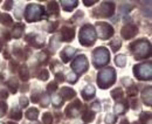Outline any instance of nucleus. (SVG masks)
<instances>
[{
    "label": "nucleus",
    "mask_w": 152,
    "mask_h": 124,
    "mask_svg": "<svg viewBox=\"0 0 152 124\" xmlns=\"http://www.w3.org/2000/svg\"><path fill=\"white\" fill-rule=\"evenodd\" d=\"M96 37H100L103 40H108L113 35V28L107 22H96Z\"/></svg>",
    "instance_id": "obj_8"
},
{
    "label": "nucleus",
    "mask_w": 152,
    "mask_h": 124,
    "mask_svg": "<svg viewBox=\"0 0 152 124\" xmlns=\"http://www.w3.org/2000/svg\"><path fill=\"white\" fill-rule=\"evenodd\" d=\"M40 102H41V105L43 107V108H46V107H48L49 105V103H50V96H49V94L48 92H43V94H41L40 95Z\"/></svg>",
    "instance_id": "obj_27"
},
{
    "label": "nucleus",
    "mask_w": 152,
    "mask_h": 124,
    "mask_svg": "<svg viewBox=\"0 0 152 124\" xmlns=\"http://www.w3.org/2000/svg\"><path fill=\"white\" fill-rule=\"evenodd\" d=\"M17 68H18V62H15L14 60H11V62H10V69H11V72H15L17 70Z\"/></svg>",
    "instance_id": "obj_43"
},
{
    "label": "nucleus",
    "mask_w": 152,
    "mask_h": 124,
    "mask_svg": "<svg viewBox=\"0 0 152 124\" xmlns=\"http://www.w3.org/2000/svg\"><path fill=\"white\" fill-rule=\"evenodd\" d=\"M75 38V30L70 27H63L61 30V40L63 42H69Z\"/></svg>",
    "instance_id": "obj_13"
},
{
    "label": "nucleus",
    "mask_w": 152,
    "mask_h": 124,
    "mask_svg": "<svg viewBox=\"0 0 152 124\" xmlns=\"http://www.w3.org/2000/svg\"><path fill=\"white\" fill-rule=\"evenodd\" d=\"M96 32L91 25H84L80 30V43L82 46L89 47L96 42Z\"/></svg>",
    "instance_id": "obj_3"
},
{
    "label": "nucleus",
    "mask_w": 152,
    "mask_h": 124,
    "mask_svg": "<svg viewBox=\"0 0 152 124\" xmlns=\"http://www.w3.org/2000/svg\"><path fill=\"white\" fill-rule=\"evenodd\" d=\"M38 79L41 81H47L49 79V73L47 69H40V72L38 73Z\"/></svg>",
    "instance_id": "obj_32"
},
{
    "label": "nucleus",
    "mask_w": 152,
    "mask_h": 124,
    "mask_svg": "<svg viewBox=\"0 0 152 124\" xmlns=\"http://www.w3.org/2000/svg\"><path fill=\"white\" fill-rule=\"evenodd\" d=\"M129 109L128 103L127 102H118L115 107H113V111L116 115H122V114H125V111Z\"/></svg>",
    "instance_id": "obj_19"
},
{
    "label": "nucleus",
    "mask_w": 152,
    "mask_h": 124,
    "mask_svg": "<svg viewBox=\"0 0 152 124\" xmlns=\"http://www.w3.org/2000/svg\"><path fill=\"white\" fill-rule=\"evenodd\" d=\"M115 8H116V5L115 3L112 1H104L101 4L100 8L97 10L100 13V17H103V18H109L111 17L113 13H115Z\"/></svg>",
    "instance_id": "obj_9"
},
{
    "label": "nucleus",
    "mask_w": 152,
    "mask_h": 124,
    "mask_svg": "<svg viewBox=\"0 0 152 124\" xmlns=\"http://www.w3.org/2000/svg\"><path fill=\"white\" fill-rule=\"evenodd\" d=\"M82 119H83V122H85V123H91L94 119H95V112L93 111V110H85L84 112H83V116H82Z\"/></svg>",
    "instance_id": "obj_25"
},
{
    "label": "nucleus",
    "mask_w": 152,
    "mask_h": 124,
    "mask_svg": "<svg viewBox=\"0 0 152 124\" xmlns=\"http://www.w3.org/2000/svg\"><path fill=\"white\" fill-rule=\"evenodd\" d=\"M91 109L95 110V111H101V103L100 102H94L93 104H91Z\"/></svg>",
    "instance_id": "obj_45"
},
{
    "label": "nucleus",
    "mask_w": 152,
    "mask_h": 124,
    "mask_svg": "<svg viewBox=\"0 0 152 124\" xmlns=\"http://www.w3.org/2000/svg\"><path fill=\"white\" fill-rule=\"evenodd\" d=\"M8 96V92L6 90H0V97L1 99H7Z\"/></svg>",
    "instance_id": "obj_50"
},
{
    "label": "nucleus",
    "mask_w": 152,
    "mask_h": 124,
    "mask_svg": "<svg viewBox=\"0 0 152 124\" xmlns=\"http://www.w3.org/2000/svg\"><path fill=\"white\" fill-rule=\"evenodd\" d=\"M7 124H17V123H15V122H8Z\"/></svg>",
    "instance_id": "obj_54"
},
{
    "label": "nucleus",
    "mask_w": 152,
    "mask_h": 124,
    "mask_svg": "<svg viewBox=\"0 0 152 124\" xmlns=\"http://www.w3.org/2000/svg\"><path fill=\"white\" fill-rule=\"evenodd\" d=\"M82 97L85 100V101H89V100H91L94 96H95V94H96V90H95V88L93 87V85H87L83 90H82Z\"/></svg>",
    "instance_id": "obj_17"
},
{
    "label": "nucleus",
    "mask_w": 152,
    "mask_h": 124,
    "mask_svg": "<svg viewBox=\"0 0 152 124\" xmlns=\"http://www.w3.org/2000/svg\"><path fill=\"white\" fill-rule=\"evenodd\" d=\"M23 32H25V25L18 23V25H15V27H14L13 30H12V35H13V38H15V39H19V38L22 37Z\"/></svg>",
    "instance_id": "obj_20"
},
{
    "label": "nucleus",
    "mask_w": 152,
    "mask_h": 124,
    "mask_svg": "<svg viewBox=\"0 0 152 124\" xmlns=\"http://www.w3.org/2000/svg\"><path fill=\"white\" fill-rule=\"evenodd\" d=\"M75 53H76V49H75V48L69 47V46H68V47H65L63 50L61 52V59H62V61L65 62V63H67V62L70 61L72 56H73Z\"/></svg>",
    "instance_id": "obj_15"
},
{
    "label": "nucleus",
    "mask_w": 152,
    "mask_h": 124,
    "mask_svg": "<svg viewBox=\"0 0 152 124\" xmlns=\"http://www.w3.org/2000/svg\"><path fill=\"white\" fill-rule=\"evenodd\" d=\"M67 81L69 83H76L77 82V75L75 73H70L68 76H67Z\"/></svg>",
    "instance_id": "obj_40"
},
{
    "label": "nucleus",
    "mask_w": 152,
    "mask_h": 124,
    "mask_svg": "<svg viewBox=\"0 0 152 124\" xmlns=\"http://www.w3.org/2000/svg\"><path fill=\"white\" fill-rule=\"evenodd\" d=\"M7 112V104L4 101H0V117H4Z\"/></svg>",
    "instance_id": "obj_38"
},
{
    "label": "nucleus",
    "mask_w": 152,
    "mask_h": 124,
    "mask_svg": "<svg viewBox=\"0 0 152 124\" xmlns=\"http://www.w3.org/2000/svg\"><path fill=\"white\" fill-rule=\"evenodd\" d=\"M115 63H116L118 67H120V68L125 67V65H127V57H125V55H124V54H118V55H116V57H115Z\"/></svg>",
    "instance_id": "obj_24"
},
{
    "label": "nucleus",
    "mask_w": 152,
    "mask_h": 124,
    "mask_svg": "<svg viewBox=\"0 0 152 124\" xmlns=\"http://www.w3.org/2000/svg\"><path fill=\"white\" fill-rule=\"evenodd\" d=\"M81 108H82V103L81 101L78 100H75L72 104H69L67 108H66V115L68 117H77L80 111H81Z\"/></svg>",
    "instance_id": "obj_11"
},
{
    "label": "nucleus",
    "mask_w": 152,
    "mask_h": 124,
    "mask_svg": "<svg viewBox=\"0 0 152 124\" xmlns=\"http://www.w3.org/2000/svg\"><path fill=\"white\" fill-rule=\"evenodd\" d=\"M0 22H1L3 25H5V26H11L12 22H13V19L11 18L10 14L3 13V14H0Z\"/></svg>",
    "instance_id": "obj_26"
},
{
    "label": "nucleus",
    "mask_w": 152,
    "mask_h": 124,
    "mask_svg": "<svg viewBox=\"0 0 152 124\" xmlns=\"http://www.w3.org/2000/svg\"><path fill=\"white\" fill-rule=\"evenodd\" d=\"M50 101L53 102V105L55 108H60V107H62V104H63V100L61 99L60 96H54L53 100H50Z\"/></svg>",
    "instance_id": "obj_36"
},
{
    "label": "nucleus",
    "mask_w": 152,
    "mask_h": 124,
    "mask_svg": "<svg viewBox=\"0 0 152 124\" xmlns=\"http://www.w3.org/2000/svg\"><path fill=\"white\" fill-rule=\"evenodd\" d=\"M142 99H143V102L151 107L152 105V87H146L143 92H142Z\"/></svg>",
    "instance_id": "obj_16"
},
{
    "label": "nucleus",
    "mask_w": 152,
    "mask_h": 124,
    "mask_svg": "<svg viewBox=\"0 0 152 124\" xmlns=\"http://www.w3.org/2000/svg\"><path fill=\"white\" fill-rule=\"evenodd\" d=\"M58 26V22H54V23H50V26H49V28H48V30L50 33H53V32H55V29H56V27Z\"/></svg>",
    "instance_id": "obj_47"
},
{
    "label": "nucleus",
    "mask_w": 152,
    "mask_h": 124,
    "mask_svg": "<svg viewBox=\"0 0 152 124\" xmlns=\"http://www.w3.org/2000/svg\"><path fill=\"white\" fill-rule=\"evenodd\" d=\"M25 116H26L27 119L35 121V119L38 118V116H39V110H38L36 108H30V109H28V110L26 111Z\"/></svg>",
    "instance_id": "obj_22"
},
{
    "label": "nucleus",
    "mask_w": 152,
    "mask_h": 124,
    "mask_svg": "<svg viewBox=\"0 0 152 124\" xmlns=\"http://www.w3.org/2000/svg\"><path fill=\"white\" fill-rule=\"evenodd\" d=\"M110 53L105 47H98L93 53V63L96 68H101L109 63Z\"/></svg>",
    "instance_id": "obj_5"
},
{
    "label": "nucleus",
    "mask_w": 152,
    "mask_h": 124,
    "mask_svg": "<svg viewBox=\"0 0 152 124\" xmlns=\"http://www.w3.org/2000/svg\"><path fill=\"white\" fill-rule=\"evenodd\" d=\"M72 68L76 73V75L84 74L89 68V62L85 55H78L73 62H72Z\"/></svg>",
    "instance_id": "obj_7"
},
{
    "label": "nucleus",
    "mask_w": 152,
    "mask_h": 124,
    "mask_svg": "<svg viewBox=\"0 0 152 124\" xmlns=\"http://www.w3.org/2000/svg\"><path fill=\"white\" fill-rule=\"evenodd\" d=\"M133 75L142 81H150L152 79V63L144 62V63L136 65L133 67Z\"/></svg>",
    "instance_id": "obj_6"
},
{
    "label": "nucleus",
    "mask_w": 152,
    "mask_h": 124,
    "mask_svg": "<svg viewBox=\"0 0 152 124\" xmlns=\"http://www.w3.org/2000/svg\"><path fill=\"white\" fill-rule=\"evenodd\" d=\"M110 47H111L112 52H117V50L122 47V41H119V40H113V41L110 42Z\"/></svg>",
    "instance_id": "obj_37"
},
{
    "label": "nucleus",
    "mask_w": 152,
    "mask_h": 124,
    "mask_svg": "<svg viewBox=\"0 0 152 124\" xmlns=\"http://www.w3.org/2000/svg\"><path fill=\"white\" fill-rule=\"evenodd\" d=\"M139 122L142 124H151V112H142L139 116Z\"/></svg>",
    "instance_id": "obj_29"
},
{
    "label": "nucleus",
    "mask_w": 152,
    "mask_h": 124,
    "mask_svg": "<svg viewBox=\"0 0 152 124\" xmlns=\"http://www.w3.org/2000/svg\"><path fill=\"white\" fill-rule=\"evenodd\" d=\"M0 124H3V123H0Z\"/></svg>",
    "instance_id": "obj_55"
},
{
    "label": "nucleus",
    "mask_w": 152,
    "mask_h": 124,
    "mask_svg": "<svg viewBox=\"0 0 152 124\" xmlns=\"http://www.w3.org/2000/svg\"><path fill=\"white\" fill-rule=\"evenodd\" d=\"M12 7H13V1H6L5 5H4V8H5L6 11H10Z\"/></svg>",
    "instance_id": "obj_49"
},
{
    "label": "nucleus",
    "mask_w": 152,
    "mask_h": 124,
    "mask_svg": "<svg viewBox=\"0 0 152 124\" xmlns=\"http://www.w3.org/2000/svg\"><path fill=\"white\" fill-rule=\"evenodd\" d=\"M61 5H62V8L67 12H72L75 7H77L78 1L77 0H62L61 1Z\"/></svg>",
    "instance_id": "obj_18"
},
{
    "label": "nucleus",
    "mask_w": 152,
    "mask_h": 124,
    "mask_svg": "<svg viewBox=\"0 0 152 124\" xmlns=\"http://www.w3.org/2000/svg\"><path fill=\"white\" fill-rule=\"evenodd\" d=\"M4 45H5V43H4V40H3L1 38H0V52L3 50V48H4Z\"/></svg>",
    "instance_id": "obj_52"
},
{
    "label": "nucleus",
    "mask_w": 152,
    "mask_h": 124,
    "mask_svg": "<svg viewBox=\"0 0 152 124\" xmlns=\"http://www.w3.org/2000/svg\"><path fill=\"white\" fill-rule=\"evenodd\" d=\"M42 123L43 124H53V115L49 112L43 114L42 116Z\"/></svg>",
    "instance_id": "obj_35"
},
{
    "label": "nucleus",
    "mask_w": 152,
    "mask_h": 124,
    "mask_svg": "<svg viewBox=\"0 0 152 124\" xmlns=\"http://www.w3.org/2000/svg\"><path fill=\"white\" fill-rule=\"evenodd\" d=\"M7 87L10 88L12 94H15L18 91V87H19V83H18V80L14 79V77H11L8 81H7Z\"/></svg>",
    "instance_id": "obj_23"
},
{
    "label": "nucleus",
    "mask_w": 152,
    "mask_h": 124,
    "mask_svg": "<svg viewBox=\"0 0 152 124\" xmlns=\"http://www.w3.org/2000/svg\"><path fill=\"white\" fill-rule=\"evenodd\" d=\"M56 89H57V84H56V82H52V83H49V84H48V87H47L48 92L56 91Z\"/></svg>",
    "instance_id": "obj_42"
},
{
    "label": "nucleus",
    "mask_w": 152,
    "mask_h": 124,
    "mask_svg": "<svg viewBox=\"0 0 152 124\" xmlns=\"http://www.w3.org/2000/svg\"><path fill=\"white\" fill-rule=\"evenodd\" d=\"M111 97L113 100H119L123 97V90H122V88H116L111 91Z\"/></svg>",
    "instance_id": "obj_31"
},
{
    "label": "nucleus",
    "mask_w": 152,
    "mask_h": 124,
    "mask_svg": "<svg viewBox=\"0 0 152 124\" xmlns=\"http://www.w3.org/2000/svg\"><path fill=\"white\" fill-rule=\"evenodd\" d=\"M97 3V0H91V1H88V0H83V4L87 6V7H89V6H93L94 4H96Z\"/></svg>",
    "instance_id": "obj_48"
},
{
    "label": "nucleus",
    "mask_w": 152,
    "mask_h": 124,
    "mask_svg": "<svg viewBox=\"0 0 152 124\" xmlns=\"http://www.w3.org/2000/svg\"><path fill=\"white\" fill-rule=\"evenodd\" d=\"M45 17V8L38 4H29L25 11V19L27 22H35Z\"/></svg>",
    "instance_id": "obj_4"
},
{
    "label": "nucleus",
    "mask_w": 152,
    "mask_h": 124,
    "mask_svg": "<svg viewBox=\"0 0 152 124\" xmlns=\"http://www.w3.org/2000/svg\"><path fill=\"white\" fill-rule=\"evenodd\" d=\"M130 48L137 60H143L151 56V43L145 39L133 42L130 46Z\"/></svg>",
    "instance_id": "obj_1"
},
{
    "label": "nucleus",
    "mask_w": 152,
    "mask_h": 124,
    "mask_svg": "<svg viewBox=\"0 0 152 124\" xmlns=\"http://www.w3.org/2000/svg\"><path fill=\"white\" fill-rule=\"evenodd\" d=\"M120 124H129V122H128L127 119H123V121L120 122Z\"/></svg>",
    "instance_id": "obj_53"
},
{
    "label": "nucleus",
    "mask_w": 152,
    "mask_h": 124,
    "mask_svg": "<svg viewBox=\"0 0 152 124\" xmlns=\"http://www.w3.org/2000/svg\"><path fill=\"white\" fill-rule=\"evenodd\" d=\"M10 117H11L12 119L20 121V119L22 118V112L20 111V109H18V108H14V109L11 111V115H10Z\"/></svg>",
    "instance_id": "obj_30"
},
{
    "label": "nucleus",
    "mask_w": 152,
    "mask_h": 124,
    "mask_svg": "<svg viewBox=\"0 0 152 124\" xmlns=\"http://www.w3.org/2000/svg\"><path fill=\"white\" fill-rule=\"evenodd\" d=\"M116 121H117V117L112 114H108L107 117H105V123L107 124H115Z\"/></svg>",
    "instance_id": "obj_39"
},
{
    "label": "nucleus",
    "mask_w": 152,
    "mask_h": 124,
    "mask_svg": "<svg viewBox=\"0 0 152 124\" xmlns=\"http://www.w3.org/2000/svg\"><path fill=\"white\" fill-rule=\"evenodd\" d=\"M48 12L50 14H58L60 8H58V4L56 1H50L48 4Z\"/></svg>",
    "instance_id": "obj_28"
},
{
    "label": "nucleus",
    "mask_w": 152,
    "mask_h": 124,
    "mask_svg": "<svg viewBox=\"0 0 152 124\" xmlns=\"http://www.w3.org/2000/svg\"><path fill=\"white\" fill-rule=\"evenodd\" d=\"M28 103H29V101H28L27 97H25V96H21V97H20V107H21V108L28 107Z\"/></svg>",
    "instance_id": "obj_41"
},
{
    "label": "nucleus",
    "mask_w": 152,
    "mask_h": 124,
    "mask_svg": "<svg viewBox=\"0 0 152 124\" xmlns=\"http://www.w3.org/2000/svg\"><path fill=\"white\" fill-rule=\"evenodd\" d=\"M25 39H26V41L28 43L33 45L36 48H40V47L43 46V39L40 35H38V34H28V35H26Z\"/></svg>",
    "instance_id": "obj_12"
},
{
    "label": "nucleus",
    "mask_w": 152,
    "mask_h": 124,
    "mask_svg": "<svg viewBox=\"0 0 152 124\" xmlns=\"http://www.w3.org/2000/svg\"><path fill=\"white\" fill-rule=\"evenodd\" d=\"M75 96H76L75 90L69 88V87H63V88H61V90H60V97L62 99L63 101L65 100H72Z\"/></svg>",
    "instance_id": "obj_14"
},
{
    "label": "nucleus",
    "mask_w": 152,
    "mask_h": 124,
    "mask_svg": "<svg viewBox=\"0 0 152 124\" xmlns=\"http://www.w3.org/2000/svg\"><path fill=\"white\" fill-rule=\"evenodd\" d=\"M30 100H32L33 103H38V102L40 101V95H39V92H38V91H36V92H33V94H32V99H30Z\"/></svg>",
    "instance_id": "obj_44"
},
{
    "label": "nucleus",
    "mask_w": 152,
    "mask_h": 124,
    "mask_svg": "<svg viewBox=\"0 0 152 124\" xmlns=\"http://www.w3.org/2000/svg\"><path fill=\"white\" fill-rule=\"evenodd\" d=\"M138 33V27L135 25V23H128L125 25L120 30V34H122V38L125 39V40H130L132 39L133 37H136Z\"/></svg>",
    "instance_id": "obj_10"
},
{
    "label": "nucleus",
    "mask_w": 152,
    "mask_h": 124,
    "mask_svg": "<svg viewBox=\"0 0 152 124\" xmlns=\"http://www.w3.org/2000/svg\"><path fill=\"white\" fill-rule=\"evenodd\" d=\"M137 94H138V88L136 85L131 84L130 87H128V96L135 97V96H137Z\"/></svg>",
    "instance_id": "obj_33"
},
{
    "label": "nucleus",
    "mask_w": 152,
    "mask_h": 124,
    "mask_svg": "<svg viewBox=\"0 0 152 124\" xmlns=\"http://www.w3.org/2000/svg\"><path fill=\"white\" fill-rule=\"evenodd\" d=\"M19 76L22 81H28L29 80V70H28V67L26 65H22L19 68Z\"/></svg>",
    "instance_id": "obj_21"
},
{
    "label": "nucleus",
    "mask_w": 152,
    "mask_h": 124,
    "mask_svg": "<svg viewBox=\"0 0 152 124\" xmlns=\"http://www.w3.org/2000/svg\"><path fill=\"white\" fill-rule=\"evenodd\" d=\"M48 53H46V52H41V53H39L38 54V60H39V63H46L47 62V60H48Z\"/></svg>",
    "instance_id": "obj_34"
},
{
    "label": "nucleus",
    "mask_w": 152,
    "mask_h": 124,
    "mask_svg": "<svg viewBox=\"0 0 152 124\" xmlns=\"http://www.w3.org/2000/svg\"><path fill=\"white\" fill-rule=\"evenodd\" d=\"M55 77L57 80V82H63L65 81V76L62 73H55Z\"/></svg>",
    "instance_id": "obj_46"
},
{
    "label": "nucleus",
    "mask_w": 152,
    "mask_h": 124,
    "mask_svg": "<svg viewBox=\"0 0 152 124\" xmlns=\"http://www.w3.org/2000/svg\"><path fill=\"white\" fill-rule=\"evenodd\" d=\"M132 108H133V109H137V108H138V101H137V100H133V101H132Z\"/></svg>",
    "instance_id": "obj_51"
},
{
    "label": "nucleus",
    "mask_w": 152,
    "mask_h": 124,
    "mask_svg": "<svg viewBox=\"0 0 152 124\" xmlns=\"http://www.w3.org/2000/svg\"><path fill=\"white\" fill-rule=\"evenodd\" d=\"M116 82V72L112 67L102 69L97 75V84L101 89H108Z\"/></svg>",
    "instance_id": "obj_2"
}]
</instances>
